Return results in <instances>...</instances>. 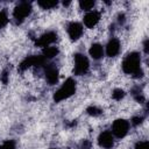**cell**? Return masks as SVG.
Returning <instances> with one entry per match:
<instances>
[{
    "label": "cell",
    "mask_w": 149,
    "mask_h": 149,
    "mask_svg": "<svg viewBox=\"0 0 149 149\" xmlns=\"http://www.w3.org/2000/svg\"><path fill=\"white\" fill-rule=\"evenodd\" d=\"M122 71L127 74H135V76H141V57L140 54L137 52H130L128 54L125 59L122 61Z\"/></svg>",
    "instance_id": "6da1fadb"
},
{
    "label": "cell",
    "mask_w": 149,
    "mask_h": 149,
    "mask_svg": "<svg viewBox=\"0 0 149 149\" xmlns=\"http://www.w3.org/2000/svg\"><path fill=\"white\" fill-rule=\"evenodd\" d=\"M76 92V81L72 79V78H69L66 79L63 85L55 92L54 94V100L59 102L62 100H65L68 98H70L73 93Z\"/></svg>",
    "instance_id": "7a4b0ae2"
},
{
    "label": "cell",
    "mask_w": 149,
    "mask_h": 149,
    "mask_svg": "<svg viewBox=\"0 0 149 149\" xmlns=\"http://www.w3.org/2000/svg\"><path fill=\"white\" fill-rule=\"evenodd\" d=\"M129 130V122L125 119H118L113 122L112 125V135L118 137V139H122L127 135Z\"/></svg>",
    "instance_id": "3957f363"
},
{
    "label": "cell",
    "mask_w": 149,
    "mask_h": 149,
    "mask_svg": "<svg viewBox=\"0 0 149 149\" xmlns=\"http://www.w3.org/2000/svg\"><path fill=\"white\" fill-rule=\"evenodd\" d=\"M90 68V63L86 56H84L83 54H76L74 55V73L77 76H83L88 71Z\"/></svg>",
    "instance_id": "277c9868"
},
{
    "label": "cell",
    "mask_w": 149,
    "mask_h": 149,
    "mask_svg": "<svg viewBox=\"0 0 149 149\" xmlns=\"http://www.w3.org/2000/svg\"><path fill=\"white\" fill-rule=\"evenodd\" d=\"M30 12H31L30 2H21L15 7V9L13 12V16L17 22H21L30 14Z\"/></svg>",
    "instance_id": "5b68a950"
},
{
    "label": "cell",
    "mask_w": 149,
    "mask_h": 149,
    "mask_svg": "<svg viewBox=\"0 0 149 149\" xmlns=\"http://www.w3.org/2000/svg\"><path fill=\"white\" fill-rule=\"evenodd\" d=\"M98 143L101 148L104 149H111L113 146H114V136L112 135L111 132L108 130H105L102 132L99 137H98Z\"/></svg>",
    "instance_id": "8992f818"
},
{
    "label": "cell",
    "mask_w": 149,
    "mask_h": 149,
    "mask_svg": "<svg viewBox=\"0 0 149 149\" xmlns=\"http://www.w3.org/2000/svg\"><path fill=\"white\" fill-rule=\"evenodd\" d=\"M57 38V35L56 33L54 31H48L45 34H43L41 37H38V40L36 41V45L37 47H41V48H47V47H50Z\"/></svg>",
    "instance_id": "52a82bcc"
},
{
    "label": "cell",
    "mask_w": 149,
    "mask_h": 149,
    "mask_svg": "<svg viewBox=\"0 0 149 149\" xmlns=\"http://www.w3.org/2000/svg\"><path fill=\"white\" fill-rule=\"evenodd\" d=\"M83 31H84L83 26L78 22H71L68 26V34L72 41H77L79 37H81Z\"/></svg>",
    "instance_id": "ba28073f"
},
{
    "label": "cell",
    "mask_w": 149,
    "mask_h": 149,
    "mask_svg": "<svg viewBox=\"0 0 149 149\" xmlns=\"http://www.w3.org/2000/svg\"><path fill=\"white\" fill-rule=\"evenodd\" d=\"M100 20V14L97 10H90L84 16V24L87 28H93Z\"/></svg>",
    "instance_id": "9c48e42d"
},
{
    "label": "cell",
    "mask_w": 149,
    "mask_h": 149,
    "mask_svg": "<svg viewBox=\"0 0 149 149\" xmlns=\"http://www.w3.org/2000/svg\"><path fill=\"white\" fill-rule=\"evenodd\" d=\"M120 42L118 38H111L106 45V54L109 57H115L120 52Z\"/></svg>",
    "instance_id": "30bf717a"
},
{
    "label": "cell",
    "mask_w": 149,
    "mask_h": 149,
    "mask_svg": "<svg viewBox=\"0 0 149 149\" xmlns=\"http://www.w3.org/2000/svg\"><path fill=\"white\" fill-rule=\"evenodd\" d=\"M45 79L50 85H55L58 81V70L55 66L45 68Z\"/></svg>",
    "instance_id": "8fae6325"
},
{
    "label": "cell",
    "mask_w": 149,
    "mask_h": 149,
    "mask_svg": "<svg viewBox=\"0 0 149 149\" xmlns=\"http://www.w3.org/2000/svg\"><path fill=\"white\" fill-rule=\"evenodd\" d=\"M88 54L93 59H100L104 56V48H102L101 44L94 43V44L91 45V48L88 50Z\"/></svg>",
    "instance_id": "7c38bea8"
},
{
    "label": "cell",
    "mask_w": 149,
    "mask_h": 149,
    "mask_svg": "<svg viewBox=\"0 0 149 149\" xmlns=\"http://www.w3.org/2000/svg\"><path fill=\"white\" fill-rule=\"evenodd\" d=\"M37 3L43 9H51V8H55L58 5V1H55V0H41Z\"/></svg>",
    "instance_id": "4fadbf2b"
},
{
    "label": "cell",
    "mask_w": 149,
    "mask_h": 149,
    "mask_svg": "<svg viewBox=\"0 0 149 149\" xmlns=\"http://www.w3.org/2000/svg\"><path fill=\"white\" fill-rule=\"evenodd\" d=\"M58 54V49L56 47H47L43 50V57L44 58H54Z\"/></svg>",
    "instance_id": "5bb4252c"
},
{
    "label": "cell",
    "mask_w": 149,
    "mask_h": 149,
    "mask_svg": "<svg viewBox=\"0 0 149 149\" xmlns=\"http://www.w3.org/2000/svg\"><path fill=\"white\" fill-rule=\"evenodd\" d=\"M94 3H95V2L92 1V0H84V1H80V2H79V6H80L81 9L90 12V10L94 7Z\"/></svg>",
    "instance_id": "9a60e30c"
},
{
    "label": "cell",
    "mask_w": 149,
    "mask_h": 149,
    "mask_svg": "<svg viewBox=\"0 0 149 149\" xmlns=\"http://www.w3.org/2000/svg\"><path fill=\"white\" fill-rule=\"evenodd\" d=\"M123 97H125V92H123L121 88H115V90L113 91V93H112V98H113L114 100H116V101L121 100Z\"/></svg>",
    "instance_id": "2e32d148"
},
{
    "label": "cell",
    "mask_w": 149,
    "mask_h": 149,
    "mask_svg": "<svg viewBox=\"0 0 149 149\" xmlns=\"http://www.w3.org/2000/svg\"><path fill=\"white\" fill-rule=\"evenodd\" d=\"M0 149H15V142L13 140H6L0 146Z\"/></svg>",
    "instance_id": "e0dca14e"
},
{
    "label": "cell",
    "mask_w": 149,
    "mask_h": 149,
    "mask_svg": "<svg viewBox=\"0 0 149 149\" xmlns=\"http://www.w3.org/2000/svg\"><path fill=\"white\" fill-rule=\"evenodd\" d=\"M87 113L92 116H98V115L101 114V109H99L97 106H90L87 108Z\"/></svg>",
    "instance_id": "ac0fdd59"
},
{
    "label": "cell",
    "mask_w": 149,
    "mask_h": 149,
    "mask_svg": "<svg viewBox=\"0 0 149 149\" xmlns=\"http://www.w3.org/2000/svg\"><path fill=\"white\" fill-rule=\"evenodd\" d=\"M7 22H8V16H7V14H6L5 12L0 10V28L5 27V26L7 24Z\"/></svg>",
    "instance_id": "d6986e66"
},
{
    "label": "cell",
    "mask_w": 149,
    "mask_h": 149,
    "mask_svg": "<svg viewBox=\"0 0 149 149\" xmlns=\"http://www.w3.org/2000/svg\"><path fill=\"white\" fill-rule=\"evenodd\" d=\"M135 149H149V142L148 141H140L136 143Z\"/></svg>",
    "instance_id": "ffe728a7"
},
{
    "label": "cell",
    "mask_w": 149,
    "mask_h": 149,
    "mask_svg": "<svg viewBox=\"0 0 149 149\" xmlns=\"http://www.w3.org/2000/svg\"><path fill=\"white\" fill-rule=\"evenodd\" d=\"M142 120H143L142 116H134V118L132 119V123H133L134 126H137V125H140V123L142 122Z\"/></svg>",
    "instance_id": "44dd1931"
},
{
    "label": "cell",
    "mask_w": 149,
    "mask_h": 149,
    "mask_svg": "<svg viewBox=\"0 0 149 149\" xmlns=\"http://www.w3.org/2000/svg\"><path fill=\"white\" fill-rule=\"evenodd\" d=\"M81 149H91V143L88 141H84V143L81 146Z\"/></svg>",
    "instance_id": "7402d4cb"
}]
</instances>
